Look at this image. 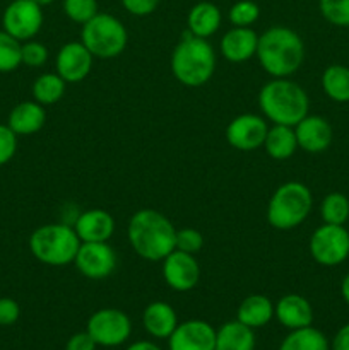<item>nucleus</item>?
<instances>
[{
  "label": "nucleus",
  "mask_w": 349,
  "mask_h": 350,
  "mask_svg": "<svg viewBox=\"0 0 349 350\" xmlns=\"http://www.w3.org/2000/svg\"><path fill=\"white\" fill-rule=\"evenodd\" d=\"M168 350H216V328L204 320L178 323L168 338Z\"/></svg>",
  "instance_id": "2eb2a0df"
},
{
  "label": "nucleus",
  "mask_w": 349,
  "mask_h": 350,
  "mask_svg": "<svg viewBox=\"0 0 349 350\" xmlns=\"http://www.w3.org/2000/svg\"><path fill=\"white\" fill-rule=\"evenodd\" d=\"M277 350H331V344L318 328L310 325V327L291 330Z\"/></svg>",
  "instance_id": "bb28decb"
},
{
  "label": "nucleus",
  "mask_w": 349,
  "mask_h": 350,
  "mask_svg": "<svg viewBox=\"0 0 349 350\" xmlns=\"http://www.w3.org/2000/svg\"><path fill=\"white\" fill-rule=\"evenodd\" d=\"M263 149L267 156L276 161H286L296 152L298 140L294 133V126L287 125H272L269 126L266 140H263Z\"/></svg>",
  "instance_id": "393cba45"
},
{
  "label": "nucleus",
  "mask_w": 349,
  "mask_h": 350,
  "mask_svg": "<svg viewBox=\"0 0 349 350\" xmlns=\"http://www.w3.org/2000/svg\"><path fill=\"white\" fill-rule=\"evenodd\" d=\"M125 350H163L159 345H156L154 342L149 340H139V342H133L132 345H129Z\"/></svg>",
  "instance_id": "a19ab883"
},
{
  "label": "nucleus",
  "mask_w": 349,
  "mask_h": 350,
  "mask_svg": "<svg viewBox=\"0 0 349 350\" xmlns=\"http://www.w3.org/2000/svg\"><path fill=\"white\" fill-rule=\"evenodd\" d=\"M171 72L180 84L201 88L216 72V51L204 38L185 34L171 53Z\"/></svg>",
  "instance_id": "20e7f679"
},
{
  "label": "nucleus",
  "mask_w": 349,
  "mask_h": 350,
  "mask_svg": "<svg viewBox=\"0 0 349 350\" xmlns=\"http://www.w3.org/2000/svg\"><path fill=\"white\" fill-rule=\"evenodd\" d=\"M82 44L94 58H115L123 53L129 41V33L122 21L112 14L98 12L92 19L82 24Z\"/></svg>",
  "instance_id": "0eeeda50"
},
{
  "label": "nucleus",
  "mask_w": 349,
  "mask_h": 350,
  "mask_svg": "<svg viewBox=\"0 0 349 350\" xmlns=\"http://www.w3.org/2000/svg\"><path fill=\"white\" fill-rule=\"evenodd\" d=\"M322 89L335 103H349V65H328L322 74Z\"/></svg>",
  "instance_id": "a878e982"
},
{
  "label": "nucleus",
  "mask_w": 349,
  "mask_h": 350,
  "mask_svg": "<svg viewBox=\"0 0 349 350\" xmlns=\"http://www.w3.org/2000/svg\"><path fill=\"white\" fill-rule=\"evenodd\" d=\"M21 43L14 36H10L7 31L0 29V72H14L23 65L21 62Z\"/></svg>",
  "instance_id": "c756f323"
},
{
  "label": "nucleus",
  "mask_w": 349,
  "mask_h": 350,
  "mask_svg": "<svg viewBox=\"0 0 349 350\" xmlns=\"http://www.w3.org/2000/svg\"><path fill=\"white\" fill-rule=\"evenodd\" d=\"M161 0H122V5L132 16H149L157 9Z\"/></svg>",
  "instance_id": "4c0bfd02"
},
{
  "label": "nucleus",
  "mask_w": 349,
  "mask_h": 350,
  "mask_svg": "<svg viewBox=\"0 0 349 350\" xmlns=\"http://www.w3.org/2000/svg\"><path fill=\"white\" fill-rule=\"evenodd\" d=\"M318 9L332 26L349 27V0H318Z\"/></svg>",
  "instance_id": "7c9ffc66"
},
{
  "label": "nucleus",
  "mask_w": 349,
  "mask_h": 350,
  "mask_svg": "<svg viewBox=\"0 0 349 350\" xmlns=\"http://www.w3.org/2000/svg\"><path fill=\"white\" fill-rule=\"evenodd\" d=\"M144 330L154 338H170L174 328L178 327L177 311L171 304L164 301H154L147 304L142 313Z\"/></svg>",
  "instance_id": "412c9836"
},
{
  "label": "nucleus",
  "mask_w": 349,
  "mask_h": 350,
  "mask_svg": "<svg viewBox=\"0 0 349 350\" xmlns=\"http://www.w3.org/2000/svg\"><path fill=\"white\" fill-rule=\"evenodd\" d=\"M74 229L81 243H108L115 232V219L103 208H89L79 214Z\"/></svg>",
  "instance_id": "f3484780"
},
{
  "label": "nucleus",
  "mask_w": 349,
  "mask_h": 350,
  "mask_svg": "<svg viewBox=\"0 0 349 350\" xmlns=\"http://www.w3.org/2000/svg\"><path fill=\"white\" fill-rule=\"evenodd\" d=\"M127 239L142 260L163 262L177 248V229L159 211L140 208L129 219Z\"/></svg>",
  "instance_id": "f257e3e1"
},
{
  "label": "nucleus",
  "mask_w": 349,
  "mask_h": 350,
  "mask_svg": "<svg viewBox=\"0 0 349 350\" xmlns=\"http://www.w3.org/2000/svg\"><path fill=\"white\" fill-rule=\"evenodd\" d=\"M21 317V308L12 297H0V327H10Z\"/></svg>",
  "instance_id": "e433bc0d"
},
{
  "label": "nucleus",
  "mask_w": 349,
  "mask_h": 350,
  "mask_svg": "<svg viewBox=\"0 0 349 350\" xmlns=\"http://www.w3.org/2000/svg\"><path fill=\"white\" fill-rule=\"evenodd\" d=\"M298 149L310 154H320L331 147L334 132L332 125L318 115H307L298 125H294Z\"/></svg>",
  "instance_id": "dca6fc26"
},
{
  "label": "nucleus",
  "mask_w": 349,
  "mask_h": 350,
  "mask_svg": "<svg viewBox=\"0 0 349 350\" xmlns=\"http://www.w3.org/2000/svg\"><path fill=\"white\" fill-rule=\"evenodd\" d=\"M163 279L170 289L188 293L195 289L201 280V265L190 253L173 250L163 260Z\"/></svg>",
  "instance_id": "ddd939ff"
},
{
  "label": "nucleus",
  "mask_w": 349,
  "mask_h": 350,
  "mask_svg": "<svg viewBox=\"0 0 349 350\" xmlns=\"http://www.w3.org/2000/svg\"><path fill=\"white\" fill-rule=\"evenodd\" d=\"M274 318V303L263 294H252L240 303L236 310V320L246 327L262 328Z\"/></svg>",
  "instance_id": "4be33fe9"
},
{
  "label": "nucleus",
  "mask_w": 349,
  "mask_h": 350,
  "mask_svg": "<svg viewBox=\"0 0 349 350\" xmlns=\"http://www.w3.org/2000/svg\"><path fill=\"white\" fill-rule=\"evenodd\" d=\"M255 332L238 320L226 321L216 330V350H255Z\"/></svg>",
  "instance_id": "b1692460"
},
{
  "label": "nucleus",
  "mask_w": 349,
  "mask_h": 350,
  "mask_svg": "<svg viewBox=\"0 0 349 350\" xmlns=\"http://www.w3.org/2000/svg\"><path fill=\"white\" fill-rule=\"evenodd\" d=\"M92 60L94 57L82 44V41H70L58 50L55 67H57V74L67 84H77L91 74Z\"/></svg>",
  "instance_id": "4468645a"
},
{
  "label": "nucleus",
  "mask_w": 349,
  "mask_h": 350,
  "mask_svg": "<svg viewBox=\"0 0 349 350\" xmlns=\"http://www.w3.org/2000/svg\"><path fill=\"white\" fill-rule=\"evenodd\" d=\"M259 106L266 120L274 125L294 126L308 115L310 98L307 91L294 81L272 79L259 92Z\"/></svg>",
  "instance_id": "7ed1b4c3"
},
{
  "label": "nucleus",
  "mask_w": 349,
  "mask_h": 350,
  "mask_svg": "<svg viewBox=\"0 0 349 350\" xmlns=\"http://www.w3.org/2000/svg\"><path fill=\"white\" fill-rule=\"evenodd\" d=\"M96 347H98V344L92 340L88 332H77L68 338L65 350H96Z\"/></svg>",
  "instance_id": "58836bf2"
},
{
  "label": "nucleus",
  "mask_w": 349,
  "mask_h": 350,
  "mask_svg": "<svg viewBox=\"0 0 349 350\" xmlns=\"http://www.w3.org/2000/svg\"><path fill=\"white\" fill-rule=\"evenodd\" d=\"M64 12L72 23L86 24L98 14L96 0H64Z\"/></svg>",
  "instance_id": "2f4dec72"
},
{
  "label": "nucleus",
  "mask_w": 349,
  "mask_h": 350,
  "mask_svg": "<svg viewBox=\"0 0 349 350\" xmlns=\"http://www.w3.org/2000/svg\"><path fill=\"white\" fill-rule=\"evenodd\" d=\"M257 44H259V34L252 27L233 26L221 38L219 51L231 64H243V62L255 57Z\"/></svg>",
  "instance_id": "6ab92c4d"
},
{
  "label": "nucleus",
  "mask_w": 349,
  "mask_h": 350,
  "mask_svg": "<svg viewBox=\"0 0 349 350\" xmlns=\"http://www.w3.org/2000/svg\"><path fill=\"white\" fill-rule=\"evenodd\" d=\"M267 132H269V125L266 118L253 113H243L233 118L226 126V140L233 149L252 152L263 147Z\"/></svg>",
  "instance_id": "f8f14e48"
},
{
  "label": "nucleus",
  "mask_w": 349,
  "mask_h": 350,
  "mask_svg": "<svg viewBox=\"0 0 349 350\" xmlns=\"http://www.w3.org/2000/svg\"><path fill=\"white\" fill-rule=\"evenodd\" d=\"M21 62H23V65L31 68L43 67L48 62V48L40 41H24L23 46H21Z\"/></svg>",
  "instance_id": "72a5a7b5"
},
{
  "label": "nucleus",
  "mask_w": 349,
  "mask_h": 350,
  "mask_svg": "<svg viewBox=\"0 0 349 350\" xmlns=\"http://www.w3.org/2000/svg\"><path fill=\"white\" fill-rule=\"evenodd\" d=\"M313 207V195L307 185L287 181L270 197L267 204V222L277 231H291L303 224Z\"/></svg>",
  "instance_id": "423d86ee"
},
{
  "label": "nucleus",
  "mask_w": 349,
  "mask_h": 350,
  "mask_svg": "<svg viewBox=\"0 0 349 350\" xmlns=\"http://www.w3.org/2000/svg\"><path fill=\"white\" fill-rule=\"evenodd\" d=\"M202 246H204V236L197 229L183 228L177 231V248L174 250L195 255V253L201 252Z\"/></svg>",
  "instance_id": "f704fd0d"
},
{
  "label": "nucleus",
  "mask_w": 349,
  "mask_h": 350,
  "mask_svg": "<svg viewBox=\"0 0 349 350\" xmlns=\"http://www.w3.org/2000/svg\"><path fill=\"white\" fill-rule=\"evenodd\" d=\"M81 248V239L74 226L44 224L34 229L29 236V252L38 262L50 267H64L74 263Z\"/></svg>",
  "instance_id": "39448f33"
},
{
  "label": "nucleus",
  "mask_w": 349,
  "mask_h": 350,
  "mask_svg": "<svg viewBox=\"0 0 349 350\" xmlns=\"http://www.w3.org/2000/svg\"><path fill=\"white\" fill-rule=\"evenodd\" d=\"M33 2H36L40 7H44V5H50L53 0H33Z\"/></svg>",
  "instance_id": "37998d69"
},
{
  "label": "nucleus",
  "mask_w": 349,
  "mask_h": 350,
  "mask_svg": "<svg viewBox=\"0 0 349 350\" xmlns=\"http://www.w3.org/2000/svg\"><path fill=\"white\" fill-rule=\"evenodd\" d=\"M331 350H349V323L339 328L337 334L334 335Z\"/></svg>",
  "instance_id": "ea45409f"
},
{
  "label": "nucleus",
  "mask_w": 349,
  "mask_h": 350,
  "mask_svg": "<svg viewBox=\"0 0 349 350\" xmlns=\"http://www.w3.org/2000/svg\"><path fill=\"white\" fill-rule=\"evenodd\" d=\"M221 10L212 2H198L190 9L187 17L188 33L197 38H211L221 27Z\"/></svg>",
  "instance_id": "5701e85b"
},
{
  "label": "nucleus",
  "mask_w": 349,
  "mask_h": 350,
  "mask_svg": "<svg viewBox=\"0 0 349 350\" xmlns=\"http://www.w3.org/2000/svg\"><path fill=\"white\" fill-rule=\"evenodd\" d=\"M260 16V9L253 0H240L229 9V21L236 27H252Z\"/></svg>",
  "instance_id": "473e14b6"
},
{
  "label": "nucleus",
  "mask_w": 349,
  "mask_h": 350,
  "mask_svg": "<svg viewBox=\"0 0 349 350\" xmlns=\"http://www.w3.org/2000/svg\"><path fill=\"white\" fill-rule=\"evenodd\" d=\"M44 122H47L44 106L33 99V101H23L14 106L9 113L7 125L17 137H26L40 132L43 129Z\"/></svg>",
  "instance_id": "aec40b11"
},
{
  "label": "nucleus",
  "mask_w": 349,
  "mask_h": 350,
  "mask_svg": "<svg viewBox=\"0 0 349 350\" xmlns=\"http://www.w3.org/2000/svg\"><path fill=\"white\" fill-rule=\"evenodd\" d=\"M308 248L318 265H341L349 258V231L344 226L322 224L311 234Z\"/></svg>",
  "instance_id": "1a4fd4ad"
},
{
  "label": "nucleus",
  "mask_w": 349,
  "mask_h": 350,
  "mask_svg": "<svg viewBox=\"0 0 349 350\" xmlns=\"http://www.w3.org/2000/svg\"><path fill=\"white\" fill-rule=\"evenodd\" d=\"M3 31L21 43L33 40L43 26V10L33 0H12L2 16Z\"/></svg>",
  "instance_id": "9d476101"
},
{
  "label": "nucleus",
  "mask_w": 349,
  "mask_h": 350,
  "mask_svg": "<svg viewBox=\"0 0 349 350\" xmlns=\"http://www.w3.org/2000/svg\"><path fill=\"white\" fill-rule=\"evenodd\" d=\"M341 296H342V299L349 304V273L344 277V279H342V282H341Z\"/></svg>",
  "instance_id": "79ce46f5"
},
{
  "label": "nucleus",
  "mask_w": 349,
  "mask_h": 350,
  "mask_svg": "<svg viewBox=\"0 0 349 350\" xmlns=\"http://www.w3.org/2000/svg\"><path fill=\"white\" fill-rule=\"evenodd\" d=\"M86 332L101 347H118L130 338L132 321L129 314L116 308L94 311L86 323Z\"/></svg>",
  "instance_id": "6e6552de"
},
{
  "label": "nucleus",
  "mask_w": 349,
  "mask_h": 350,
  "mask_svg": "<svg viewBox=\"0 0 349 350\" xmlns=\"http://www.w3.org/2000/svg\"><path fill=\"white\" fill-rule=\"evenodd\" d=\"M255 57L270 77H289L303 65L305 43L291 27L272 26L259 36Z\"/></svg>",
  "instance_id": "f03ea898"
},
{
  "label": "nucleus",
  "mask_w": 349,
  "mask_h": 350,
  "mask_svg": "<svg viewBox=\"0 0 349 350\" xmlns=\"http://www.w3.org/2000/svg\"><path fill=\"white\" fill-rule=\"evenodd\" d=\"M348 65H349V58H348Z\"/></svg>",
  "instance_id": "c03bdc74"
},
{
  "label": "nucleus",
  "mask_w": 349,
  "mask_h": 350,
  "mask_svg": "<svg viewBox=\"0 0 349 350\" xmlns=\"http://www.w3.org/2000/svg\"><path fill=\"white\" fill-rule=\"evenodd\" d=\"M274 318L287 330H298L313 323V308L307 297L286 294L274 304Z\"/></svg>",
  "instance_id": "a211bd4d"
},
{
  "label": "nucleus",
  "mask_w": 349,
  "mask_h": 350,
  "mask_svg": "<svg viewBox=\"0 0 349 350\" xmlns=\"http://www.w3.org/2000/svg\"><path fill=\"white\" fill-rule=\"evenodd\" d=\"M116 253L108 243H81L74 265L81 275L91 280H101L116 269Z\"/></svg>",
  "instance_id": "9b49d317"
},
{
  "label": "nucleus",
  "mask_w": 349,
  "mask_h": 350,
  "mask_svg": "<svg viewBox=\"0 0 349 350\" xmlns=\"http://www.w3.org/2000/svg\"><path fill=\"white\" fill-rule=\"evenodd\" d=\"M320 217L324 224L344 226L349 221V198L344 193H328L320 204Z\"/></svg>",
  "instance_id": "c85d7f7f"
},
{
  "label": "nucleus",
  "mask_w": 349,
  "mask_h": 350,
  "mask_svg": "<svg viewBox=\"0 0 349 350\" xmlns=\"http://www.w3.org/2000/svg\"><path fill=\"white\" fill-rule=\"evenodd\" d=\"M17 150V135L9 129V125L0 123V166L12 161Z\"/></svg>",
  "instance_id": "c9c22d12"
},
{
  "label": "nucleus",
  "mask_w": 349,
  "mask_h": 350,
  "mask_svg": "<svg viewBox=\"0 0 349 350\" xmlns=\"http://www.w3.org/2000/svg\"><path fill=\"white\" fill-rule=\"evenodd\" d=\"M65 88H67V82L57 72L55 74L47 72V74L38 75L36 81L33 82L31 92H33L34 101L43 106H51L64 98Z\"/></svg>",
  "instance_id": "cd10ccee"
}]
</instances>
